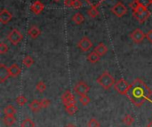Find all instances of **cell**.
I'll use <instances>...</instances> for the list:
<instances>
[{
	"label": "cell",
	"mask_w": 152,
	"mask_h": 127,
	"mask_svg": "<svg viewBox=\"0 0 152 127\" xmlns=\"http://www.w3.org/2000/svg\"><path fill=\"white\" fill-rule=\"evenodd\" d=\"M9 77H11L9 68L4 64H0V83H4L7 78H9Z\"/></svg>",
	"instance_id": "cell-12"
},
{
	"label": "cell",
	"mask_w": 152,
	"mask_h": 127,
	"mask_svg": "<svg viewBox=\"0 0 152 127\" xmlns=\"http://www.w3.org/2000/svg\"><path fill=\"white\" fill-rule=\"evenodd\" d=\"M150 15H151V12H149V10H146V11H143V12H134V17L140 23H142L146 20H148Z\"/></svg>",
	"instance_id": "cell-10"
},
{
	"label": "cell",
	"mask_w": 152,
	"mask_h": 127,
	"mask_svg": "<svg viewBox=\"0 0 152 127\" xmlns=\"http://www.w3.org/2000/svg\"><path fill=\"white\" fill-rule=\"evenodd\" d=\"M82 6H83V4H82V2H81L80 0H74V1H73V5H72V7H73L74 9H80Z\"/></svg>",
	"instance_id": "cell-34"
},
{
	"label": "cell",
	"mask_w": 152,
	"mask_h": 127,
	"mask_svg": "<svg viewBox=\"0 0 152 127\" xmlns=\"http://www.w3.org/2000/svg\"><path fill=\"white\" fill-rule=\"evenodd\" d=\"M65 110H66V112H67L69 115L72 116V115H74V114L78 110V109H77V107L76 106V104H75V105L66 106V107H65Z\"/></svg>",
	"instance_id": "cell-23"
},
{
	"label": "cell",
	"mask_w": 152,
	"mask_h": 127,
	"mask_svg": "<svg viewBox=\"0 0 152 127\" xmlns=\"http://www.w3.org/2000/svg\"><path fill=\"white\" fill-rule=\"evenodd\" d=\"M152 95L151 89L140 78H136L126 93L127 98L136 107H141Z\"/></svg>",
	"instance_id": "cell-1"
},
{
	"label": "cell",
	"mask_w": 152,
	"mask_h": 127,
	"mask_svg": "<svg viewBox=\"0 0 152 127\" xmlns=\"http://www.w3.org/2000/svg\"><path fill=\"white\" fill-rule=\"evenodd\" d=\"M104 0H86V2L91 6V7H98L100 6Z\"/></svg>",
	"instance_id": "cell-25"
},
{
	"label": "cell",
	"mask_w": 152,
	"mask_h": 127,
	"mask_svg": "<svg viewBox=\"0 0 152 127\" xmlns=\"http://www.w3.org/2000/svg\"><path fill=\"white\" fill-rule=\"evenodd\" d=\"M8 40L11 42L12 45H17L19 43L21 42V40L23 39V36L22 34L18 30V29H12L7 36Z\"/></svg>",
	"instance_id": "cell-4"
},
{
	"label": "cell",
	"mask_w": 152,
	"mask_h": 127,
	"mask_svg": "<svg viewBox=\"0 0 152 127\" xmlns=\"http://www.w3.org/2000/svg\"><path fill=\"white\" fill-rule=\"evenodd\" d=\"M94 52H96L100 56L104 55L107 52H108V47L103 44V43H100L95 48H94Z\"/></svg>",
	"instance_id": "cell-16"
},
{
	"label": "cell",
	"mask_w": 152,
	"mask_h": 127,
	"mask_svg": "<svg viewBox=\"0 0 152 127\" xmlns=\"http://www.w3.org/2000/svg\"><path fill=\"white\" fill-rule=\"evenodd\" d=\"M138 4L142 5V6H145L148 8V6H150L152 4V0H137Z\"/></svg>",
	"instance_id": "cell-32"
},
{
	"label": "cell",
	"mask_w": 152,
	"mask_h": 127,
	"mask_svg": "<svg viewBox=\"0 0 152 127\" xmlns=\"http://www.w3.org/2000/svg\"><path fill=\"white\" fill-rule=\"evenodd\" d=\"M40 102H41V106H42V108H44V109L48 108V107L50 106V104H51L50 101H49V100H47V99H42V100H40Z\"/></svg>",
	"instance_id": "cell-33"
},
{
	"label": "cell",
	"mask_w": 152,
	"mask_h": 127,
	"mask_svg": "<svg viewBox=\"0 0 152 127\" xmlns=\"http://www.w3.org/2000/svg\"><path fill=\"white\" fill-rule=\"evenodd\" d=\"M79 101H80V103H81L83 106H87V105L90 103L91 99H90L87 95H84V96H80Z\"/></svg>",
	"instance_id": "cell-29"
},
{
	"label": "cell",
	"mask_w": 152,
	"mask_h": 127,
	"mask_svg": "<svg viewBox=\"0 0 152 127\" xmlns=\"http://www.w3.org/2000/svg\"><path fill=\"white\" fill-rule=\"evenodd\" d=\"M17 110L12 105H7L4 109V114L6 116H14L16 114Z\"/></svg>",
	"instance_id": "cell-20"
},
{
	"label": "cell",
	"mask_w": 152,
	"mask_h": 127,
	"mask_svg": "<svg viewBox=\"0 0 152 127\" xmlns=\"http://www.w3.org/2000/svg\"><path fill=\"white\" fill-rule=\"evenodd\" d=\"M20 127H35V124L30 118H26L21 122Z\"/></svg>",
	"instance_id": "cell-27"
},
{
	"label": "cell",
	"mask_w": 152,
	"mask_h": 127,
	"mask_svg": "<svg viewBox=\"0 0 152 127\" xmlns=\"http://www.w3.org/2000/svg\"><path fill=\"white\" fill-rule=\"evenodd\" d=\"M92 46H93L92 41H91L88 37H86V36H84L83 38H81L80 41H79L78 44H77V47H78L81 51H83V52L89 51V50L92 48Z\"/></svg>",
	"instance_id": "cell-8"
},
{
	"label": "cell",
	"mask_w": 152,
	"mask_h": 127,
	"mask_svg": "<svg viewBox=\"0 0 152 127\" xmlns=\"http://www.w3.org/2000/svg\"><path fill=\"white\" fill-rule=\"evenodd\" d=\"M29 109L33 111V112H38L41 109V102L38 100H34L30 104H29Z\"/></svg>",
	"instance_id": "cell-18"
},
{
	"label": "cell",
	"mask_w": 152,
	"mask_h": 127,
	"mask_svg": "<svg viewBox=\"0 0 152 127\" xmlns=\"http://www.w3.org/2000/svg\"><path fill=\"white\" fill-rule=\"evenodd\" d=\"M97 83L105 90H109L115 85V78L110 75V72L104 71L97 78Z\"/></svg>",
	"instance_id": "cell-2"
},
{
	"label": "cell",
	"mask_w": 152,
	"mask_h": 127,
	"mask_svg": "<svg viewBox=\"0 0 152 127\" xmlns=\"http://www.w3.org/2000/svg\"><path fill=\"white\" fill-rule=\"evenodd\" d=\"M22 63L24 64V66L25 67H27V68H30L33 64H34V60L32 59V57L31 56H26L24 59H23V61H22Z\"/></svg>",
	"instance_id": "cell-24"
},
{
	"label": "cell",
	"mask_w": 152,
	"mask_h": 127,
	"mask_svg": "<svg viewBox=\"0 0 152 127\" xmlns=\"http://www.w3.org/2000/svg\"><path fill=\"white\" fill-rule=\"evenodd\" d=\"M21 69L17 65V64H12L11 67H9V72H10V76L11 77H18L20 73Z\"/></svg>",
	"instance_id": "cell-15"
},
{
	"label": "cell",
	"mask_w": 152,
	"mask_h": 127,
	"mask_svg": "<svg viewBox=\"0 0 152 127\" xmlns=\"http://www.w3.org/2000/svg\"><path fill=\"white\" fill-rule=\"evenodd\" d=\"M73 1L74 0H64V5L67 7H71L73 5Z\"/></svg>",
	"instance_id": "cell-38"
},
{
	"label": "cell",
	"mask_w": 152,
	"mask_h": 127,
	"mask_svg": "<svg viewBox=\"0 0 152 127\" xmlns=\"http://www.w3.org/2000/svg\"><path fill=\"white\" fill-rule=\"evenodd\" d=\"M66 127H76L73 124H68L67 126H66Z\"/></svg>",
	"instance_id": "cell-39"
},
{
	"label": "cell",
	"mask_w": 152,
	"mask_h": 127,
	"mask_svg": "<svg viewBox=\"0 0 152 127\" xmlns=\"http://www.w3.org/2000/svg\"><path fill=\"white\" fill-rule=\"evenodd\" d=\"M87 127H101V125L96 118H91L87 123Z\"/></svg>",
	"instance_id": "cell-31"
},
{
	"label": "cell",
	"mask_w": 152,
	"mask_h": 127,
	"mask_svg": "<svg viewBox=\"0 0 152 127\" xmlns=\"http://www.w3.org/2000/svg\"><path fill=\"white\" fill-rule=\"evenodd\" d=\"M130 37L132 38V40L134 43H142L143 41V39L146 37V35L140 29V28H136L135 30H134L131 34H130Z\"/></svg>",
	"instance_id": "cell-9"
},
{
	"label": "cell",
	"mask_w": 152,
	"mask_h": 127,
	"mask_svg": "<svg viewBox=\"0 0 152 127\" xmlns=\"http://www.w3.org/2000/svg\"><path fill=\"white\" fill-rule=\"evenodd\" d=\"M138 5H139V4H138L137 0H134V1H133V2L130 4V7L132 8L133 12H134V11L136 10V8L138 7Z\"/></svg>",
	"instance_id": "cell-36"
},
{
	"label": "cell",
	"mask_w": 152,
	"mask_h": 127,
	"mask_svg": "<svg viewBox=\"0 0 152 127\" xmlns=\"http://www.w3.org/2000/svg\"><path fill=\"white\" fill-rule=\"evenodd\" d=\"M114 88L115 90L122 95H126L129 88H130V85L128 84V82H126L124 78L119 79L117 83H115L114 85Z\"/></svg>",
	"instance_id": "cell-3"
},
{
	"label": "cell",
	"mask_w": 152,
	"mask_h": 127,
	"mask_svg": "<svg viewBox=\"0 0 152 127\" xmlns=\"http://www.w3.org/2000/svg\"><path fill=\"white\" fill-rule=\"evenodd\" d=\"M87 14L91 18H95V17H97L99 15V11L97 10V7H91L87 11Z\"/></svg>",
	"instance_id": "cell-26"
},
{
	"label": "cell",
	"mask_w": 152,
	"mask_h": 127,
	"mask_svg": "<svg viewBox=\"0 0 152 127\" xmlns=\"http://www.w3.org/2000/svg\"><path fill=\"white\" fill-rule=\"evenodd\" d=\"M61 101L64 104V106H69V105H75L76 104V100L74 95L71 93L70 91H65L62 95H61Z\"/></svg>",
	"instance_id": "cell-7"
},
{
	"label": "cell",
	"mask_w": 152,
	"mask_h": 127,
	"mask_svg": "<svg viewBox=\"0 0 152 127\" xmlns=\"http://www.w3.org/2000/svg\"><path fill=\"white\" fill-rule=\"evenodd\" d=\"M146 38L148 39V41L150 43H152V29L148 31V33L146 34Z\"/></svg>",
	"instance_id": "cell-37"
},
{
	"label": "cell",
	"mask_w": 152,
	"mask_h": 127,
	"mask_svg": "<svg viewBox=\"0 0 152 127\" xmlns=\"http://www.w3.org/2000/svg\"><path fill=\"white\" fill-rule=\"evenodd\" d=\"M44 8H45L44 4H43L40 1H38V0L35 1V2L31 4V6H30V9H31V11H32V12L35 13V14H37V15L40 14V13L44 11Z\"/></svg>",
	"instance_id": "cell-13"
},
{
	"label": "cell",
	"mask_w": 152,
	"mask_h": 127,
	"mask_svg": "<svg viewBox=\"0 0 152 127\" xmlns=\"http://www.w3.org/2000/svg\"><path fill=\"white\" fill-rule=\"evenodd\" d=\"M111 12L115 14L117 17H123L125 14H126L127 8L123 3L118 2L111 8Z\"/></svg>",
	"instance_id": "cell-6"
},
{
	"label": "cell",
	"mask_w": 152,
	"mask_h": 127,
	"mask_svg": "<svg viewBox=\"0 0 152 127\" xmlns=\"http://www.w3.org/2000/svg\"><path fill=\"white\" fill-rule=\"evenodd\" d=\"M100 59H101V56L96 52H94V51L90 53L87 55V60L91 63H96V62H98L100 61Z\"/></svg>",
	"instance_id": "cell-17"
},
{
	"label": "cell",
	"mask_w": 152,
	"mask_h": 127,
	"mask_svg": "<svg viewBox=\"0 0 152 127\" xmlns=\"http://www.w3.org/2000/svg\"><path fill=\"white\" fill-rule=\"evenodd\" d=\"M147 127H152V121H151V122H150V123L148 124V126H147Z\"/></svg>",
	"instance_id": "cell-40"
},
{
	"label": "cell",
	"mask_w": 152,
	"mask_h": 127,
	"mask_svg": "<svg viewBox=\"0 0 152 127\" xmlns=\"http://www.w3.org/2000/svg\"><path fill=\"white\" fill-rule=\"evenodd\" d=\"M7 51H8V46L4 43H2L0 45V53L4 54V53H7Z\"/></svg>",
	"instance_id": "cell-35"
},
{
	"label": "cell",
	"mask_w": 152,
	"mask_h": 127,
	"mask_svg": "<svg viewBox=\"0 0 152 127\" xmlns=\"http://www.w3.org/2000/svg\"><path fill=\"white\" fill-rule=\"evenodd\" d=\"M72 20L74 21L75 24L80 25V24H82V23L84 22L85 18H84V16H83V14H82L81 12H77V13H75L74 16L72 17Z\"/></svg>",
	"instance_id": "cell-19"
},
{
	"label": "cell",
	"mask_w": 152,
	"mask_h": 127,
	"mask_svg": "<svg viewBox=\"0 0 152 127\" xmlns=\"http://www.w3.org/2000/svg\"><path fill=\"white\" fill-rule=\"evenodd\" d=\"M12 18V13L6 10V9H3L0 12V21L2 24H7Z\"/></svg>",
	"instance_id": "cell-11"
},
{
	"label": "cell",
	"mask_w": 152,
	"mask_h": 127,
	"mask_svg": "<svg viewBox=\"0 0 152 127\" xmlns=\"http://www.w3.org/2000/svg\"><path fill=\"white\" fill-rule=\"evenodd\" d=\"M54 2H59V1H61V0H53Z\"/></svg>",
	"instance_id": "cell-41"
},
{
	"label": "cell",
	"mask_w": 152,
	"mask_h": 127,
	"mask_svg": "<svg viewBox=\"0 0 152 127\" xmlns=\"http://www.w3.org/2000/svg\"><path fill=\"white\" fill-rule=\"evenodd\" d=\"M4 123L6 126H12L15 122H16V118H14V116H6L4 115Z\"/></svg>",
	"instance_id": "cell-21"
},
{
	"label": "cell",
	"mask_w": 152,
	"mask_h": 127,
	"mask_svg": "<svg viewBox=\"0 0 152 127\" xmlns=\"http://www.w3.org/2000/svg\"><path fill=\"white\" fill-rule=\"evenodd\" d=\"M40 34H41V31H40L39 28L37 27V26H32V27H30V28H29L28 31V35L31 38H33V39L37 38V37L40 36Z\"/></svg>",
	"instance_id": "cell-14"
},
{
	"label": "cell",
	"mask_w": 152,
	"mask_h": 127,
	"mask_svg": "<svg viewBox=\"0 0 152 127\" xmlns=\"http://www.w3.org/2000/svg\"><path fill=\"white\" fill-rule=\"evenodd\" d=\"M122 121H123V123H124L126 126H132V125H133V123L134 122V118L131 115L127 114V115H126V116L123 118Z\"/></svg>",
	"instance_id": "cell-22"
},
{
	"label": "cell",
	"mask_w": 152,
	"mask_h": 127,
	"mask_svg": "<svg viewBox=\"0 0 152 127\" xmlns=\"http://www.w3.org/2000/svg\"><path fill=\"white\" fill-rule=\"evenodd\" d=\"M16 103L20 106H23L27 103V98L23 95H20L16 98Z\"/></svg>",
	"instance_id": "cell-30"
},
{
	"label": "cell",
	"mask_w": 152,
	"mask_h": 127,
	"mask_svg": "<svg viewBox=\"0 0 152 127\" xmlns=\"http://www.w3.org/2000/svg\"><path fill=\"white\" fill-rule=\"evenodd\" d=\"M74 91H75V93H76L77 95H79V96H84V95H86V94L89 93L90 87H89V85H88L86 82L80 81V82H78V83L75 85Z\"/></svg>",
	"instance_id": "cell-5"
},
{
	"label": "cell",
	"mask_w": 152,
	"mask_h": 127,
	"mask_svg": "<svg viewBox=\"0 0 152 127\" xmlns=\"http://www.w3.org/2000/svg\"><path fill=\"white\" fill-rule=\"evenodd\" d=\"M36 89H37L39 93H44V92L46 90V85H45V82H43V81L38 82V83L37 84Z\"/></svg>",
	"instance_id": "cell-28"
}]
</instances>
